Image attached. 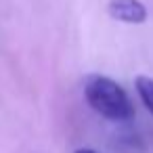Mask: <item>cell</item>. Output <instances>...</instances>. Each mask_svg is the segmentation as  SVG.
<instances>
[{
	"mask_svg": "<svg viewBox=\"0 0 153 153\" xmlns=\"http://www.w3.org/2000/svg\"><path fill=\"white\" fill-rule=\"evenodd\" d=\"M84 99L92 111L111 122H128L134 117V103L130 94L115 80L90 74L84 80Z\"/></svg>",
	"mask_w": 153,
	"mask_h": 153,
	"instance_id": "1",
	"label": "cell"
},
{
	"mask_svg": "<svg viewBox=\"0 0 153 153\" xmlns=\"http://www.w3.org/2000/svg\"><path fill=\"white\" fill-rule=\"evenodd\" d=\"M107 13L111 19L128 25H140L147 21V7L140 0H109Z\"/></svg>",
	"mask_w": 153,
	"mask_h": 153,
	"instance_id": "2",
	"label": "cell"
},
{
	"mask_svg": "<svg viewBox=\"0 0 153 153\" xmlns=\"http://www.w3.org/2000/svg\"><path fill=\"white\" fill-rule=\"evenodd\" d=\"M134 88H136V94H138L140 103L145 105V109L153 115V78L151 76H136Z\"/></svg>",
	"mask_w": 153,
	"mask_h": 153,
	"instance_id": "3",
	"label": "cell"
},
{
	"mask_svg": "<svg viewBox=\"0 0 153 153\" xmlns=\"http://www.w3.org/2000/svg\"><path fill=\"white\" fill-rule=\"evenodd\" d=\"M74 153H99V151H94V149H90V147H80V149H76Z\"/></svg>",
	"mask_w": 153,
	"mask_h": 153,
	"instance_id": "4",
	"label": "cell"
}]
</instances>
